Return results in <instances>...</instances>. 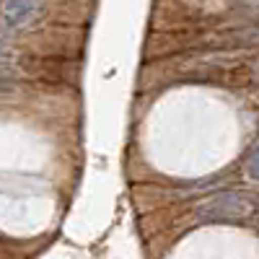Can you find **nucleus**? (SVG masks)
<instances>
[{
  "label": "nucleus",
  "instance_id": "nucleus-1",
  "mask_svg": "<svg viewBox=\"0 0 259 259\" xmlns=\"http://www.w3.org/2000/svg\"><path fill=\"white\" fill-rule=\"evenodd\" d=\"M251 200L244 194H221L200 205V218L205 221H218V218H244L251 212Z\"/></svg>",
  "mask_w": 259,
  "mask_h": 259
},
{
  "label": "nucleus",
  "instance_id": "nucleus-2",
  "mask_svg": "<svg viewBox=\"0 0 259 259\" xmlns=\"http://www.w3.org/2000/svg\"><path fill=\"white\" fill-rule=\"evenodd\" d=\"M39 16V0H6L3 21L8 29H21Z\"/></svg>",
  "mask_w": 259,
  "mask_h": 259
},
{
  "label": "nucleus",
  "instance_id": "nucleus-3",
  "mask_svg": "<svg viewBox=\"0 0 259 259\" xmlns=\"http://www.w3.org/2000/svg\"><path fill=\"white\" fill-rule=\"evenodd\" d=\"M246 6H254V8H259V0H244Z\"/></svg>",
  "mask_w": 259,
  "mask_h": 259
},
{
  "label": "nucleus",
  "instance_id": "nucleus-4",
  "mask_svg": "<svg viewBox=\"0 0 259 259\" xmlns=\"http://www.w3.org/2000/svg\"><path fill=\"white\" fill-rule=\"evenodd\" d=\"M0 60H3V45H0Z\"/></svg>",
  "mask_w": 259,
  "mask_h": 259
}]
</instances>
